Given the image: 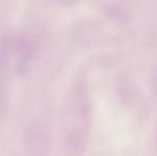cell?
Masks as SVG:
<instances>
[]
</instances>
